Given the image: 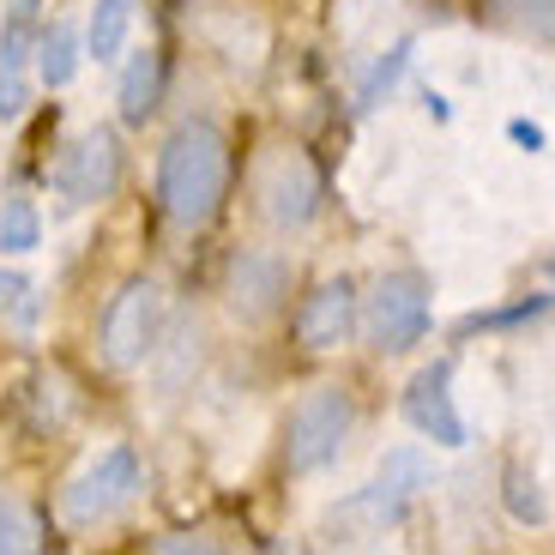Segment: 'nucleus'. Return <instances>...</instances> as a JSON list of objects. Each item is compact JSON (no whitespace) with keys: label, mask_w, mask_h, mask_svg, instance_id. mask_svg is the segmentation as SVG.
Listing matches in <instances>:
<instances>
[{"label":"nucleus","mask_w":555,"mask_h":555,"mask_svg":"<svg viewBox=\"0 0 555 555\" xmlns=\"http://www.w3.org/2000/svg\"><path fill=\"white\" fill-rule=\"evenodd\" d=\"M230 194V139L211 121H181L157 152V199L181 230H206Z\"/></svg>","instance_id":"1"},{"label":"nucleus","mask_w":555,"mask_h":555,"mask_svg":"<svg viewBox=\"0 0 555 555\" xmlns=\"http://www.w3.org/2000/svg\"><path fill=\"white\" fill-rule=\"evenodd\" d=\"M350 423H357V404L345 387H314L302 404L291 411V441H284V465L296 477L326 472L350 441Z\"/></svg>","instance_id":"2"},{"label":"nucleus","mask_w":555,"mask_h":555,"mask_svg":"<svg viewBox=\"0 0 555 555\" xmlns=\"http://www.w3.org/2000/svg\"><path fill=\"white\" fill-rule=\"evenodd\" d=\"M362 333L380 357H399V350L423 345L429 333V278L416 272H387L369 291V308H362Z\"/></svg>","instance_id":"3"},{"label":"nucleus","mask_w":555,"mask_h":555,"mask_svg":"<svg viewBox=\"0 0 555 555\" xmlns=\"http://www.w3.org/2000/svg\"><path fill=\"white\" fill-rule=\"evenodd\" d=\"M133 495H139V459H133V447H109V453H98L67 483L61 514H67V526H103V519H115Z\"/></svg>","instance_id":"4"},{"label":"nucleus","mask_w":555,"mask_h":555,"mask_svg":"<svg viewBox=\"0 0 555 555\" xmlns=\"http://www.w3.org/2000/svg\"><path fill=\"white\" fill-rule=\"evenodd\" d=\"M157 326H164V291L152 278H127L115 291L109 314H103V357L115 369H139L157 345Z\"/></svg>","instance_id":"5"},{"label":"nucleus","mask_w":555,"mask_h":555,"mask_svg":"<svg viewBox=\"0 0 555 555\" xmlns=\"http://www.w3.org/2000/svg\"><path fill=\"white\" fill-rule=\"evenodd\" d=\"M55 188H61V199H73V206L109 199L115 188H121V139H115L109 127L79 133L55 164Z\"/></svg>","instance_id":"6"},{"label":"nucleus","mask_w":555,"mask_h":555,"mask_svg":"<svg viewBox=\"0 0 555 555\" xmlns=\"http://www.w3.org/2000/svg\"><path fill=\"white\" fill-rule=\"evenodd\" d=\"M254 194H260L266 223H278V230H302V223L320 211V169L308 164L302 152H278V157H266Z\"/></svg>","instance_id":"7"},{"label":"nucleus","mask_w":555,"mask_h":555,"mask_svg":"<svg viewBox=\"0 0 555 555\" xmlns=\"http://www.w3.org/2000/svg\"><path fill=\"white\" fill-rule=\"evenodd\" d=\"M429 489V459L416 453V447H399V453H387V465H380V477L369 489H362L357 501H345V514H357L369 531L380 526H399L404 507H411L416 495Z\"/></svg>","instance_id":"8"},{"label":"nucleus","mask_w":555,"mask_h":555,"mask_svg":"<svg viewBox=\"0 0 555 555\" xmlns=\"http://www.w3.org/2000/svg\"><path fill=\"white\" fill-rule=\"evenodd\" d=\"M404 416L411 429L435 447H465V416L453 404V362H429L423 375L404 387Z\"/></svg>","instance_id":"9"},{"label":"nucleus","mask_w":555,"mask_h":555,"mask_svg":"<svg viewBox=\"0 0 555 555\" xmlns=\"http://www.w3.org/2000/svg\"><path fill=\"white\" fill-rule=\"evenodd\" d=\"M291 296V260L284 254H236L230 260V308H236L248 326L272 320Z\"/></svg>","instance_id":"10"},{"label":"nucleus","mask_w":555,"mask_h":555,"mask_svg":"<svg viewBox=\"0 0 555 555\" xmlns=\"http://www.w3.org/2000/svg\"><path fill=\"white\" fill-rule=\"evenodd\" d=\"M357 333V284L350 278H326L302 308H296V345L302 350H338Z\"/></svg>","instance_id":"11"},{"label":"nucleus","mask_w":555,"mask_h":555,"mask_svg":"<svg viewBox=\"0 0 555 555\" xmlns=\"http://www.w3.org/2000/svg\"><path fill=\"white\" fill-rule=\"evenodd\" d=\"M30 0H18L0 30V121H18L30 103Z\"/></svg>","instance_id":"12"},{"label":"nucleus","mask_w":555,"mask_h":555,"mask_svg":"<svg viewBox=\"0 0 555 555\" xmlns=\"http://www.w3.org/2000/svg\"><path fill=\"white\" fill-rule=\"evenodd\" d=\"M157 98H164V55H157V49H139V55L121 67V91H115L121 121L127 127H145V121H152V109H157Z\"/></svg>","instance_id":"13"},{"label":"nucleus","mask_w":555,"mask_h":555,"mask_svg":"<svg viewBox=\"0 0 555 555\" xmlns=\"http://www.w3.org/2000/svg\"><path fill=\"white\" fill-rule=\"evenodd\" d=\"M73 73H79V30H73V25H49L37 37V85L61 91V85H73Z\"/></svg>","instance_id":"14"},{"label":"nucleus","mask_w":555,"mask_h":555,"mask_svg":"<svg viewBox=\"0 0 555 555\" xmlns=\"http://www.w3.org/2000/svg\"><path fill=\"white\" fill-rule=\"evenodd\" d=\"M127 30H133V0H98L91 13V30H85V55L98 61H115L127 49Z\"/></svg>","instance_id":"15"},{"label":"nucleus","mask_w":555,"mask_h":555,"mask_svg":"<svg viewBox=\"0 0 555 555\" xmlns=\"http://www.w3.org/2000/svg\"><path fill=\"white\" fill-rule=\"evenodd\" d=\"M483 13L495 18V25L519 30V37L555 42V0H483Z\"/></svg>","instance_id":"16"},{"label":"nucleus","mask_w":555,"mask_h":555,"mask_svg":"<svg viewBox=\"0 0 555 555\" xmlns=\"http://www.w3.org/2000/svg\"><path fill=\"white\" fill-rule=\"evenodd\" d=\"M42 242V218L30 199H7L0 206V254H30Z\"/></svg>","instance_id":"17"},{"label":"nucleus","mask_w":555,"mask_h":555,"mask_svg":"<svg viewBox=\"0 0 555 555\" xmlns=\"http://www.w3.org/2000/svg\"><path fill=\"white\" fill-rule=\"evenodd\" d=\"M37 519L18 495H0V550H37Z\"/></svg>","instance_id":"18"},{"label":"nucleus","mask_w":555,"mask_h":555,"mask_svg":"<svg viewBox=\"0 0 555 555\" xmlns=\"http://www.w3.org/2000/svg\"><path fill=\"white\" fill-rule=\"evenodd\" d=\"M25 296H30V278L0 272V308H7V302H25Z\"/></svg>","instance_id":"19"}]
</instances>
